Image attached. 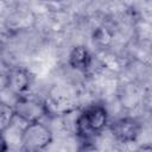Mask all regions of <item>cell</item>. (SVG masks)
<instances>
[{"instance_id":"obj_2","label":"cell","mask_w":152,"mask_h":152,"mask_svg":"<svg viewBox=\"0 0 152 152\" xmlns=\"http://www.w3.org/2000/svg\"><path fill=\"white\" fill-rule=\"evenodd\" d=\"M21 148L28 152L45 150L52 142L51 129L40 120L26 122L20 134Z\"/></svg>"},{"instance_id":"obj_9","label":"cell","mask_w":152,"mask_h":152,"mask_svg":"<svg viewBox=\"0 0 152 152\" xmlns=\"http://www.w3.org/2000/svg\"><path fill=\"white\" fill-rule=\"evenodd\" d=\"M53 1H61V0H53Z\"/></svg>"},{"instance_id":"obj_5","label":"cell","mask_w":152,"mask_h":152,"mask_svg":"<svg viewBox=\"0 0 152 152\" xmlns=\"http://www.w3.org/2000/svg\"><path fill=\"white\" fill-rule=\"evenodd\" d=\"M91 62H93V56L88 50V48L84 45L74 46L68 57L69 66L81 72H87L91 66Z\"/></svg>"},{"instance_id":"obj_3","label":"cell","mask_w":152,"mask_h":152,"mask_svg":"<svg viewBox=\"0 0 152 152\" xmlns=\"http://www.w3.org/2000/svg\"><path fill=\"white\" fill-rule=\"evenodd\" d=\"M141 124L138 119L132 116H124L114 120L109 124V132L113 138L121 142V144H129L134 142L140 132H141Z\"/></svg>"},{"instance_id":"obj_7","label":"cell","mask_w":152,"mask_h":152,"mask_svg":"<svg viewBox=\"0 0 152 152\" xmlns=\"http://www.w3.org/2000/svg\"><path fill=\"white\" fill-rule=\"evenodd\" d=\"M15 116H17V113H15L14 106L12 107L5 102H1L0 104V132L2 135L5 134L6 129L10 128Z\"/></svg>"},{"instance_id":"obj_1","label":"cell","mask_w":152,"mask_h":152,"mask_svg":"<svg viewBox=\"0 0 152 152\" xmlns=\"http://www.w3.org/2000/svg\"><path fill=\"white\" fill-rule=\"evenodd\" d=\"M108 125V112L103 104L93 103L86 107L75 120V132L83 142L99 137Z\"/></svg>"},{"instance_id":"obj_4","label":"cell","mask_w":152,"mask_h":152,"mask_svg":"<svg viewBox=\"0 0 152 152\" xmlns=\"http://www.w3.org/2000/svg\"><path fill=\"white\" fill-rule=\"evenodd\" d=\"M14 108H15L17 116H20L26 122L40 120V118L46 113L44 104H42L34 100L26 99L24 96L19 97V100L14 104Z\"/></svg>"},{"instance_id":"obj_8","label":"cell","mask_w":152,"mask_h":152,"mask_svg":"<svg viewBox=\"0 0 152 152\" xmlns=\"http://www.w3.org/2000/svg\"><path fill=\"white\" fill-rule=\"evenodd\" d=\"M139 151H152V145H142L138 147Z\"/></svg>"},{"instance_id":"obj_6","label":"cell","mask_w":152,"mask_h":152,"mask_svg":"<svg viewBox=\"0 0 152 152\" xmlns=\"http://www.w3.org/2000/svg\"><path fill=\"white\" fill-rule=\"evenodd\" d=\"M31 76L27 70L21 68L12 69L7 76V86L10 90H12L17 95H21L30 88Z\"/></svg>"}]
</instances>
